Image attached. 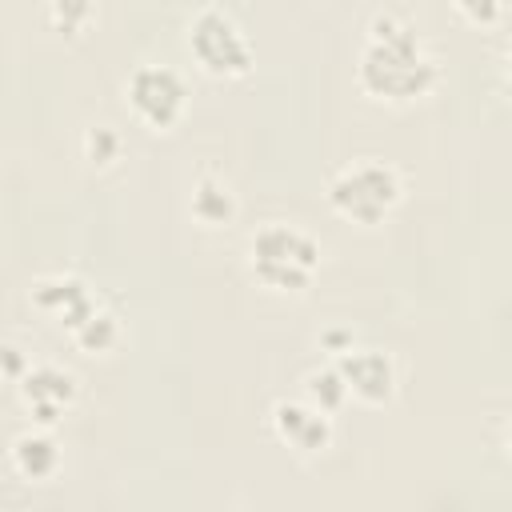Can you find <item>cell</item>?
Wrapping results in <instances>:
<instances>
[{
    "label": "cell",
    "mask_w": 512,
    "mask_h": 512,
    "mask_svg": "<svg viewBox=\"0 0 512 512\" xmlns=\"http://www.w3.org/2000/svg\"><path fill=\"white\" fill-rule=\"evenodd\" d=\"M192 216L208 228L216 224H228L236 216V200L228 192V184H220L216 176H200L196 188H192Z\"/></svg>",
    "instance_id": "obj_11"
},
{
    "label": "cell",
    "mask_w": 512,
    "mask_h": 512,
    "mask_svg": "<svg viewBox=\"0 0 512 512\" xmlns=\"http://www.w3.org/2000/svg\"><path fill=\"white\" fill-rule=\"evenodd\" d=\"M48 8H52V24L60 32H76L92 16V0H48Z\"/></svg>",
    "instance_id": "obj_15"
},
{
    "label": "cell",
    "mask_w": 512,
    "mask_h": 512,
    "mask_svg": "<svg viewBox=\"0 0 512 512\" xmlns=\"http://www.w3.org/2000/svg\"><path fill=\"white\" fill-rule=\"evenodd\" d=\"M328 200L344 220L356 224H376L384 220L396 200H400V176L396 168L380 164V160H360L352 168H344L332 184H328Z\"/></svg>",
    "instance_id": "obj_3"
},
{
    "label": "cell",
    "mask_w": 512,
    "mask_h": 512,
    "mask_svg": "<svg viewBox=\"0 0 512 512\" xmlns=\"http://www.w3.org/2000/svg\"><path fill=\"white\" fill-rule=\"evenodd\" d=\"M360 88L380 100H416L436 84V60L424 56L412 24L396 16H376L368 24V44L356 64Z\"/></svg>",
    "instance_id": "obj_1"
},
{
    "label": "cell",
    "mask_w": 512,
    "mask_h": 512,
    "mask_svg": "<svg viewBox=\"0 0 512 512\" xmlns=\"http://www.w3.org/2000/svg\"><path fill=\"white\" fill-rule=\"evenodd\" d=\"M188 48L212 76H244L252 68L248 40L232 24V16H224L220 8L196 12V20L188 24Z\"/></svg>",
    "instance_id": "obj_4"
},
{
    "label": "cell",
    "mask_w": 512,
    "mask_h": 512,
    "mask_svg": "<svg viewBox=\"0 0 512 512\" xmlns=\"http://www.w3.org/2000/svg\"><path fill=\"white\" fill-rule=\"evenodd\" d=\"M272 424H276L280 440H288L300 452H320L328 444V436H332L328 412H320L312 404H300V400H280L272 408Z\"/></svg>",
    "instance_id": "obj_9"
},
{
    "label": "cell",
    "mask_w": 512,
    "mask_h": 512,
    "mask_svg": "<svg viewBox=\"0 0 512 512\" xmlns=\"http://www.w3.org/2000/svg\"><path fill=\"white\" fill-rule=\"evenodd\" d=\"M32 300H36L40 312L56 316L68 332H76L100 308L96 296H92V288L80 276H44V280L32 284Z\"/></svg>",
    "instance_id": "obj_6"
},
{
    "label": "cell",
    "mask_w": 512,
    "mask_h": 512,
    "mask_svg": "<svg viewBox=\"0 0 512 512\" xmlns=\"http://www.w3.org/2000/svg\"><path fill=\"white\" fill-rule=\"evenodd\" d=\"M336 368L344 372L352 396H360L364 404H384L396 392V368L376 348H348V352H340Z\"/></svg>",
    "instance_id": "obj_8"
},
{
    "label": "cell",
    "mask_w": 512,
    "mask_h": 512,
    "mask_svg": "<svg viewBox=\"0 0 512 512\" xmlns=\"http://www.w3.org/2000/svg\"><path fill=\"white\" fill-rule=\"evenodd\" d=\"M352 396L344 372L332 364V368H320V372H308V404L320 408V412H340L344 400Z\"/></svg>",
    "instance_id": "obj_12"
},
{
    "label": "cell",
    "mask_w": 512,
    "mask_h": 512,
    "mask_svg": "<svg viewBox=\"0 0 512 512\" xmlns=\"http://www.w3.org/2000/svg\"><path fill=\"white\" fill-rule=\"evenodd\" d=\"M508 448H512V432H508Z\"/></svg>",
    "instance_id": "obj_19"
},
{
    "label": "cell",
    "mask_w": 512,
    "mask_h": 512,
    "mask_svg": "<svg viewBox=\"0 0 512 512\" xmlns=\"http://www.w3.org/2000/svg\"><path fill=\"white\" fill-rule=\"evenodd\" d=\"M12 460L28 480H48L60 468V448L48 432H28L12 444Z\"/></svg>",
    "instance_id": "obj_10"
},
{
    "label": "cell",
    "mask_w": 512,
    "mask_h": 512,
    "mask_svg": "<svg viewBox=\"0 0 512 512\" xmlns=\"http://www.w3.org/2000/svg\"><path fill=\"white\" fill-rule=\"evenodd\" d=\"M20 364H24V360H20V348H12V344H8V348H4V372H8V380H16V376H20Z\"/></svg>",
    "instance_id": "obj_17"
},
{
    "label": "cell",
    "mask_w": 512,
    "mask_h": 512,
    "mask_svg": "<svg viewBox=\"0 0 512 512\" xmlns=\"http://www.w3.org/2000/svg\"><path fill=\"white\" fill-rule=\"evenodd\" d=\"M124 96H128L132 112H136L144 124L168 128V124H176V116L184 112V96H188V92H184V80H180L172 68H164V64H140V68L128 76Z\"/></svg>",
    "instance_id": "obj_5"
},
{
    "label": "cell",
    "mask_w": 512,
    "mask_h": 512,
    "mask_svg": "<svg viewBox=\"0 0 512 512\" xmlns=\"http://www.w3.org/2000/svg\"><path fill=\"white\" fill-rule=\"evenodd\" d=\"M456 8L472 24H496L500 20V0H456Z\"/></svg>",
    "instance_id": "obj_16"
},
{
    "label": "cell",
    "mask_w": 512,
    "mask_h": 512,
    "mask_svg": "<svg viewBox=\"0 0 512 512\" xmlns=\"http://www.w3.org/2000/svg\"><path fill=\"white\" fill-rule=\"evenodd\" d=\"M20 396L32 408V420L48 428L76 400V380H72V372L56 368V364H40V368H28L20 376Z\"/></svg>",
    "instance_id": "obj_7"
},
{
    "label": "cell",
    "mask_w": 512,
    "mask_h": 512,
    "mask_svg": "<svg viewBox=\"0 0 512 512\" xmlns=\"http://www.w3.org/2000/svg\"><path fill=\"white\" fill-rule=\"evenodd\" d=\"M504 88H508V96H512V52L504 56Z\"/></svg>",
    "instance_id": "obj_18"
},
{
    "label": "cell",
    "mask_w": 512,
    "mask_h": 512,
    "mask_svg": "<svg viewBox=\"0 0 512 512\" xmlns=\"http://www.w3.org/2000/svg\"><path fill=\"white\" fill-rule=\"evenodd\" d=\"M84 156H88L92 164H108V160H116V156H120V136H116L108 124L88 128V132H84Z\"/></svg>",
    "instance_id": "obj_14"
},
{
    "label": "cell",
    "mask_w": 512,
    "mask_h": 512,
    "mask_svg": "<svg viewBox=\"0 0 512 512\" xmlns=\"http://www.w3.org/2000/svg\"><path fill=\"white\" fill-rule=\"evenodd\" d=\"M72 340H76L84 352H108V348H116V340H120V320H116L108 308H96V312L72 332Z\"/></svg>",
    "instance_id": "obj_13"
},
{
    "label": "cell",
    "mask_w": 512,
    "mask_h": 512,
    "mask_svg": "<svg viewBox=\"0 0 512 512\" xmlns=\"http://www.w3.org/2000/svg\"><path fill=\"white\" fill-rule=\"evenodd\" d=\"M248 260H252V276L264 288L296 292L320 268V244L292 224H264L248 240Z\"/></svg>",
    "instance_id": "obj_2"
}]
</instances>
